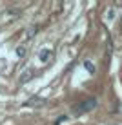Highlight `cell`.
I'll use <instances>...</instances> for the list:
<instances>
[{
	"label": "cell",
	"instance_id": "1",
	"mask_svg": "<svg viewBox=\"0 0 122 125\" xmlns=\"http://www.w3.org/2000/svg\"><path fill=\"white\" fill-rule=\"evenodd\" d=\"M97 98H88V100H84V102H80V103H77V105H73L71 107V116H75V118H78V116H82V114H86V113H89V111H93L95 107H97Z\"/></svg>",
	"mask_w": 122,
	"mask_h": 125
},
{
	"label": "cell",
	"instance_id": "9",
	"mask_svg": "<svg viewBox=\"0 0 122 125\" xmlns=\"http://www.w3.org/2000/svg\"><path fill=\"white\" fill-rule=\"evenodd\" d=\"M66 120H68V116H60V118H56V120H55V123H53V125H60L62 122H66Z\"/></svg>",
	"mask_w": 122,
	"mask_h": 125
},
{
	"label": "cell",
	"instance_id": "2",
	"mask_svg": "<svg viewBox=\"0 0 122 125\" xmlns=\"http://www.w3.org/2000/svg\"><path fill=\"white\" fill-rule=\"evenodd\" d=\"M24 107H29V109H37V107H42L46 105V98H40V96H31L29 100H26L22 103Z\"/></svg>",
	"mask_w": 122,
	"mask_h": 125
},
{
	"label": "cell",
	"instance_id": "3",
	"mask_svg": "<svg viewBox=\"0 0 122 125\" xmlns=\"http://www.w3.org/2000/svg\"><path fill=\"white\" fill-rule=\"evenodd\" d=\"M51 56H53V51H51V49H44L40 54H38L40 62H44V63H46V62H49V60H51Z\"/></svg>",
	"mask_w": 122,
	"mask_h": 125
},
{
	"label": "cell",
	"instance_id": "8",
	"mask_svg": "<svg viewBox=\"0 0 122 125\" xmlns=\"http://www.w3.org/2000/svg\"><path fill=\"white\" fill-rule=\"evenodd\" d=\"M16 54H18L20 58H22V56H26V47H24V45H20L18 49H16Z\"/></svg>",
	"mask_w": 122,
	"mask_h": 125
},
{
	"label": "cell",
	"instance_id": "4",
	"mask_svg": "<svg viewBox=\"0 0 122 125\" xmlns=\"http://www.w3.org/2000/svg\"><path fill=\"white\" fill-rule=\"evenodd\" d=\"M33 74H35V71H31V69H29V71H26L22 76H20V83H26V82H29L33 78Z\"/></svg>",
	"mask_w": 122,
	"mask_h": 125
},
{
	"label": "cell",
	"instance_id": "6",
	"mask_svg": "<svg viewBox=\"0 0 122 125\" xmlns=\"http://www.w3.org/2000/svg\"><path fill=\"white\" fill-rule=\"evenodd\" d=\"M40 29V25H33L31 29H27V38H33L35 34H37V31Z\"/></svg>",
	"mask_w": 122,
	"mask_h": 125
},
{
	"label": "cell",
	"instance_id": "5",
	"mask_svg": "<svg viewBox=\"0 0 122 125\" xmlns=\"http://www.w3.org/2000/svg\"><path fill=\"white\" fill-rule=\"evenodd\" d=\"M84 69L89 73V74H95V71H97V69H95V63L89 62V60H86V62H84Z\"/></svg>",
	"mask_w": 122,
	"mask_h": 125
},
{
	"label": "cell",
	"instance_id": "7",
	"mask_svg": "<svg viewBox=\"0 0 122 125\" xmlns=\"http://www.w3.org/2000/svg\"><path fill=\"white\" fill-rule=\"evenodd\" d=\"M106 18H108V20H113V18H115V7H109V9H108Z\"/></svg>",
	"mask_w": 122,
	"mask_h": 125
}]
</instances>
